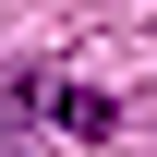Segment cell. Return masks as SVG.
I'll return each instance as SVG.
<instances>
[{"label":"cell","mask_w":157,"mask_h":157,"mask_svg":"<svg viewBox=\"0 0 157 157\" xmlns=\"http://www.w3.org/2000/svg\"><path fill=\"white\" fill-rule=\"evenodd\" d=\"M48 97H60V85H36V73H0V133H12V121H48Z\"/></svg>","instance_id":"6da1fadb"}]
</instances>
